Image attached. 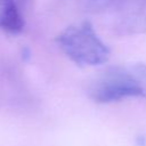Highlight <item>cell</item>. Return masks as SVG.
<instances>
[{
	"label": "cell",
	"mask_w": 146,
	"mask_h": 146,
	"mask_svg": "<svg viewBox=\"0 0 146 146\" xmlns=\"http://www.w3.org/2000/svg\"><path fill=\"white\" fill-rule=\"evenodd\" d=\"M87 92L94 102L99 104L125 98H146V64L130 63L111 66L92 79Z\"/></svg>",
	"instance_id": "cell-1"
},
{
	"label": "cell",
	"mask_w": 146,
	"mask_h": 146,
	"mask_svg": "<svg viewBox=\"0 0 146 146\" xmlns=\"http://www.w3.org/2000/svg\"><path fill=\"white\" fill-rule=\"evenodd\" d=\"M56 42L60 50L80 66L102 65L111 56L110 48L88 21L66 27L56 36Z\"/></svg>",
	"instance_id": "cell-2"
},
{
	"label": "cell",
	"mask_w": 146,
	"mask_h": 146,
	"mask_svg": "<svg viewBox=\"0 0 146 146\" xmlns=\"http://www.w3.org/2000/svg\"><path fill=\"white\" fill-rule=\"evenodd\" d=\"M111 9V27L117 35L146 33V0H115Z\"/></svg>",
	"instance_id": "cell-3"
},
{
	"label": "cell",
	"mask_w": 146,
	"mask_h": 146,
	"mask_svg": "<svg viewBox=\"0 0 146 146\" xmlns=\"http://www.w3.org/2000/svg\"><path fill=\"white\" fill-rule=\"evenodd\" d=\"M25 25L21 0H0V29L11 35L19 34Z\"/></svg>",
	"instance_id": "cell-4"
},
{
	"label": "cell",
	"mask_w": 146,
	"mask_h": 146,
	"mask_svg": "<svg viewBox=\"0 0 146 146\" xmlns=\"http://www.w3.org/2000/svg\"><path fill=\"white\" fill-rule=\"evenodd\" d=\"M82 2L87 7V9L98 11L110 9L112 5L115 2V0H82Z\"/></svg>",
	"instance_id": "cell-5"
}]
</instances>
